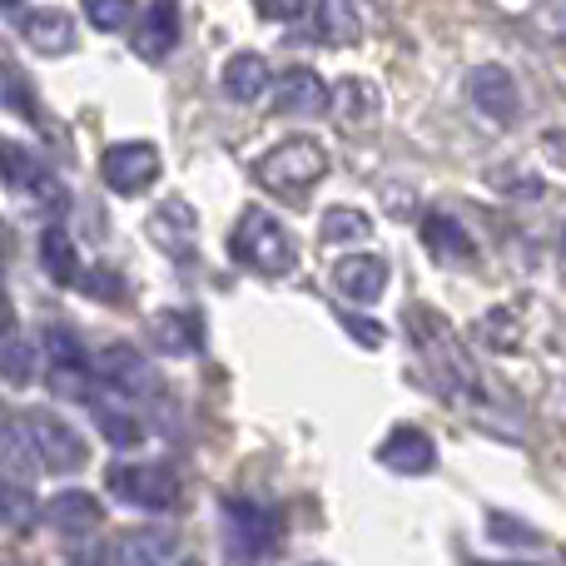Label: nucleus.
<instances>
[{"label": "nucleus", "mask_w": 566, "mask_h": 566, "mask_svg": "<svg viewBox=\"0 0 566 566\" xmlns=\"http://www.w3.org/2000/svg\"><path fill=\"white\" fill-rule=\"evenodd\" d=\"M408 333H412V343H418L422 363H428V373H432V388H438L452 408H468V412H482V418H488L492 392H488V382H482V373L472 368V358L462 353L452 323L432 308H408Z\"/></svg>", "instance_id": "1"}, {"label": "nucleus", "mask_w": 566, "mask_h": 566, "mask_svg": "<svg viewBox=\"0 0 566 566\" xmlns=\"http://www.w3.org/2000/svg\"><path fill=\"white\" fill-rule=\"evenodd\" d=\"M229 254H234V264H244L249 274H264V279H283L298 264L293 239L283 234V224L274 214H264V209H244V214H239Z\"/></svg>", "instance_id": "2"}, {"label": "nucleus", "mask_w": 566, "mask_h": 566, "mask_svg": "<svg viewBox=\"0 0 566 566\" xmlns=\"http://www.w3.org/2000/svg\"><path fill=\"white\" fill-rule=\"evenodd\" d=\"M254 175H259V185H264L269 195L293 199V205H298V199L308 195L323 175H328V155H323L318 139H283V145H274L264 159H259Z\"/></svg>", "instance_id": "3"}, {"label": "nucleus", "mask_w": 566, "mask_h": 566, "mask_svg": "<svg viewBox=\"0 0 566 566\" xmlns=\"http://www.w3.org/2000/svg\"><path fill=\"white\" fill-rule=\"evenodd\" d=\"M105 488L139 512H175L179 507V472L169 468V462H119V468H109Z\"/></svg>", "instance_id": "4"}, {"label": "nucleus", "mask_w": 566, "mask_h": 566, "mask_svg": "<svg viewBox=\"0 0 566 566\" xmlns=\"http://www.w3.org/2000/svg\"><path fill=\"white\" fill-rule=\"evenodd\" d=\"M20 432L30 438V448H35V462L50 472H80L85 468V438H80L75 428H70L65 418H55V412L45 408H25V418H20Z\"/></svg>", "instance_id": "5"}, {"label": "nucleus", "mask_w": 566, "mask_h": 566, "mask_svg": "<svg viewBox=\"0 0 566 566\" xmlns=\"http://www.w3.org/2000/svg\"><path fill=\"white\" fill-rule=\"evenodd\" d=\"M45 353H50V388H55L60 398L90 402V382H95L99 373L90 368V358H85V348L75 343V333L60 328V323H50L45 328Z\"/></svg>", "instance_id": "6"}, {"label": "nucleus", "mask_w": 566, "mask_h": 566, "mask_svg": "<svg viewBox=\"0 0 566 566\" xmlns=\"http://www.w3.org/2000/svg\"><path fill=\"white\" fill-rule=\"evenodd\" d=\"M229 522V542H234L239 557H269L279 542V517L264 507V502H249V497H224L219 502Z\"/></svg>", "instance_id": "7"}, {"label": "nucleus", "mask_w": 566, "mask_h": 566, "mask_svg": "<svg viewBox=\"0 0 566 566\" xmlns=\"http://www.w3.org/2000/svg\"><path fill=\"white\" fill-rule=\"evenodd\" d=\"M95 373L109 392H125V398H149V392H159L155 368L145 363V353H139L135 343H105V348L95 353Z\"/></svg>", "instance_id": "8"}, {"label": "nucleus", "mask_w": 566, "mask_h": 566, "mask_svg": "<svg viewBox=\"0 0 566 566\" xmlns=\"http://www.w3.org/2000/svg\"><path fill=\"white\" fill-rule=\"evenodd\" d=\"M99 175L115 195H139L159 179V149L145 145V139H129V145H109L105 159H99Z\"/></svg>", "instance_id": "9"}, {"label": "nucleus", "mask_w": 566, "mask_h": 566, "mask_svg": "<svg viewBox=\"0 0 566 566\" xmlns=\"http://www.w3.org/2000/svg\"><path fill=\"white\" fill-rule=\"evenodd\" d=\"M468 95H472V105H478L488 119H497V125L517 119V109H522L517 80H512L502 65H478V70H472V75H468Z\"/></svg>", "instance_id": "10"}, {"label": "nucleus", "mask_w": 566, "mask_h": 566, "mask_svg": "<svg viewBox=\"0 0 566 566\" xmlns=\"http://www.w3.org/2000/svg\"><path fill=\"white\" fill-rule=\"evenodd\" d=\"M378 462L392 472H402V478H422V472L438 468V448H432V438L422 428H408V422H402V428H392L388 438H382Z\"/></svg>", "instance_id": "11"}, {"label": "nucleus", "mask_w": 566, "mask_h": 566, "mask_svg": "<svg viewBox=\"0 0 566 566\" xmlns=\"http://www.w3.org/2000/svg\"><path fill=\"white\" fill-rule=\"evenodd\" d=\"M115 566H195L175 532H125L115 542Z\"/></svg>", "instance_id": "12"}, {"label": "nucleus", "mask_w": 566, "mask_h": 566, "mask_svg": "<svg viewBox=\"0 0 566 566\" xmlns=\"http://www.w3.org/2000/svg\"><path fill=\"white\" fill-rule=\"evenodd\" d=\"M0 179H6V185H15L20 195L45 199V205H60V199H65V195H60V185H55V175H50V169L40 165L25 145H0Z\"/></svg>", "instance_id": "13"}, {"label": "nucleus", "mask_w": 566, "mask_h": 566, "mask_svg": "<svg viewBox=\"0 0 566 566\" xmlns=\"http://www.w3.org/2000/svg\"><path fill=\"white\" fill-rule=\"evenodd\" d=\"M333 283H338L343 298L373 303V298H382V289H388V259L348 254V259H338V269H333Z\"/></svg>", "instance_id": "14"}, {"label": "nucleus", "mask_w": 566, "mask_h": 566, "mask_svg": "<svg viewBox=\"0 0 566 566\" xmlns=\"http://www.w3.org/2000/svg\"><path fill=\"white\" fill-rule=\"evenodd\" d=\"M175 45H179V6L175 0H155V6L145 10L139 35H135V55L145 60V65H159Z\"/></svg>", "instance_id": "15"}, {"label": "nucleus", "mask_w": 566, "mask_h": 566, "mask_svg": "<svg viewBox=\"0 0 566 566\" xmlns=\"http://www.w3.org/2000/svg\"><path fill=\"white\" fill-rule=\"evenodd\" d=\"M20 35H25L30 50H40V55H65V50H75V20H70L65 10L45 6L20 20Z\"/></svg>", "instance_id": "16"}, {"label": "nucleus", "mask_w": 566, "mask_h": 566, "mask_svg": "<svg viewBox=\"0 0 566 566\" xmlns=\"http://www.w3.org/2000/svg\"><path fill=\"white\" fill-rule=\"evenodd\" d=\"M274 109L279 115H323L328 109V90H323V80L313 75V70H289V75L279 80L274 90Z\"/></svg>", "instance_id": "17"}, {"label": "nucleus", "mask_w": 566, "mask_h": 566, "mask_svg": "<svg viewBox=\"0 0 566 566\" xmlns=\"http://www.w3.org/2000/svg\"><path fill=\"white\" fill-rule=\"evenodd\" d=\"M45 522L55 532H95L105 522V507H99L90 492H55L45 502Z\"/></svg>", "instance_id": "18"}, {"label": "nucleus", "mask_w": 566, "mask_h": 566, "mask_svg": "<svg viewBox=\"0 0 566 566\" xmlns=\"http://www.w3.org/2000/svg\"><path fill=\"white\" fill-rule=\"evenodd\" d=\"M422 244H428L432 259H442V264H468V259H472V234L458 224V219H448V214H428V219H422Z\"/></svg>", "instance_id": "19"}, {"label": "nucleus", "mask_w": 566, "mask_h": 566, "mask_svg": "<svg viewBox=\"0 0 566 566\" xmlns=\"http://www.w3.org/2000/svg\"><path fill=\"white\" fill-rule=\"evenodd\" d=\"M149 338L159 353H199V318L185 308H165L149 318Z\"/></svg>", "instance_id": "20"}, {"label": "nucleus", "mask_w": 566, "mask_h": 566, "mask_svg": "<svg viewBox=\"0 0 566 566\" xmlns=\"http://www.w3.org/2000/svg\"><path fill=\"white\" fill-rule=\"evenodd\" d=\"M149 234H155L159 244L169 249V254H185V249H195V209H189L185 199H169V205H159L155 219H149Z\"/></svg>", "instance_id": "21"}, {"label": "nucleus", "mask_w": 566, "mask_h": 566, "mask_svg": "<svg viewBox=\"0 0 566 566\" xmlns=\"http://www.w3.org/2000/svg\"><path fill=\"white\" fill-rule=\"evenodd\" d=\"M264 85H269V65H264V55H234L224 65V95L234 99V105H254L259 95H264Z\"/></svg>", "instance_id": "22"}, {"label": "nucleus", "mask_w": 566, "mask_h": 566, "mask_svg": "<svg viewBox=\"0 0 566 566\" xmlns=\"http://www.w3.org/2000/svg\"><path fill=\"white\" fill-rule=\"evenodd\" d=\"M40 259H45V274L55 283H80V259H75V244L60 224H50L40 234Z\"/></svg>", "instance_id": "23"}, {"label": "nucleus", "mask_w": 566, "mask_h": 566, "mask_svg": "<svg viewBox=\"0 0 566 566\" xmlns=\"http://www.w3.org/2000/svg\"><path fill=\"white\" fill-rule=\"evenodd\" d=\"M95 422H99V438L115 442V448H135L145 442V422L125 408H109V402H95Z\"/></svg>", "instance_id": "24"}, {"label": "nucleus", "mask_w": 566, "mask_h": 566, "mask_svg": "<svg viewBox=\"0 0 566 566\" xmlns=\"http://www.w3.org/2000/svg\"><path fill=\"white\" fill-rule=\"evenodd\" d=\"M368 234H373V224L358 209H328V219H323V244H358Z\"/></svg>", "instance_id": "25"}, {"label": "nucleus", "mask_w": 566, "mask_h": 566, "mask_svg": "<svg viewBox=\"0 0 566 566\" xmlns=\"http://www.w3.org/2000/svg\"><path fill=\"white\" fill-rule=\"evenodd\" d=\"M85 15L95 30L115 35V30H125L135 20V0H85Z\"/></svg>", "instance_id": "26"}, {"label": "nucleus", "mask_w": 566, "mask_h": 566, "mask_svg": "<svg viewBox=\"0 0 566 566\" xmlns=\"http://www.w3.org/2000/svg\"><path fill=\"white\" fill-rule=\"evenodd\" d=\"M30 343H20L15 333H6L0 338V378H10V382H25L30 378Z\"/></svg>", "instance_id": "27"}, {"label": "nucleus", "mask_w": 566, "mask_h": 566, "mask_svg": "<svg viewBox=\"0 0 566 566\" xmlns=\"http://www.w3.org/2000/svg\"><path fill=\"white\" fill-rule=\"evenodd\" d=\"M318 35L333 40V45H343V40H358V25H353V15L338 6V0H328V6L318 10Z\"/></svg>", "instance_id": "28"}, {"label": "nucleus", "mask_w": 566, "mask_h": 566, "mask_svg": "<svg viewBox=\"0 0 566 566\" xmlns=\"http://www.w3.org/2000/svg\"><path fill=\"white\" fill-rule=\"evenodd\" d=\"M20 522H30V488L0 478V527H20Z\"/></svg>", "instance_id": "29"}, {"label": "nucleus", "mask_w": 566, "mask_h": 566, "mask_svg": "<svg viewBox=\"0 0 566 566\" xmlns=\"http://www.w3.org/2000/svg\"><path fill=\"white\" fill-rule=\"evenodd\" d=\"M338 99L343 105H348V115H373V105H378V95H373L368 85H363V80H343V90H338Z\"/></svg>", "instance_id": "30"}, {"label": "nucleus", "mask_w": 566, "mask_h": 566, "mask_svg": "<svg viewBox=\"0 0 566 566\" xmlns=\"http://www.w3.org/2000/svg\"><path fill=\"white\" fill-rule=\"evenodd\" d=\"M338 323L353 333V338L363 343V348H382V323H373V318H358V313H343L338 308Z\"/></svg>", "instance_id": "31"}, {"label": "nucleus", "mask_w": 566, "mask_h": 566, "mask_svg": "<svg viewBox=\"0 0 566 566\" xmlns=\"http://www.w3.org/2000/svg\"><path fill=\"white\" fill-rule=\"evenodd\" d=\"M537 25L547 30V35L566 40V0H542V10H537Z\"/></svg>", "instance_id": "32"}, {"label": "nucleus", "mask_w": 566, "mask_h": 566, "mask_svg": "<svg viewBox=\"0 0 566 566\" xmlns=\"http://www.w3.org/2000/svg\"><path fill=\"white\" fill-rule=\"evenodd\" d=\"M303 10H308V0H259V15H269V20H293Z\"/></svg>", "instance_id": "33"}, {"label": "nucleus", "mask_w": 566, "mask_h": 566, "mask_svg": "<svg viewBox=\"0 0 566 566\" xmlns=\"http://www.w3.org/2000/svg\"><path fill=\"white\" fill-rule=\"evenodd\" d=\"M10 328H15V313H10V303L6 298H0V338H6V333Z\"/></svg>", "instance_id": "34"}, {"label": "nucleus", "mask_w": 566, "mask_h": 566, "mask_svg": "<svg viewBox=\"0 0 566 566\" xmlns=\"http://www.w3.org/2000/svg\"><path fill=\"white\" fill-rule=\"evenodd\" d=\"M562 249H566V229H562Z\"/></svg>", "instance_id": "35"}, {"label": "nucleus", "mask_w": 566, "mask_h": 566, "mask_svg": "<svg viewBox=\"0 0 566 566\" xmlns=\"http://www.w3.org/2000/svg\"><path fill=\"white\" fill-rule=\"evenodd\" d=\"M0 6H15V0H0Z\"/></svg>", "instance_id": "36"}]
</instances>
